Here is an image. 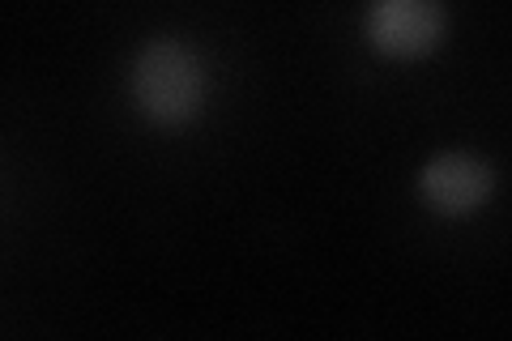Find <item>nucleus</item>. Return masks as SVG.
<instances>
[{
    "label": "nucleus",
    "instance_id": "obj_1",
    "mask_svg": "<svg viewBox=\"0 0 512 341\" xmlns=\"http://www.w3.org/2000/svg\"><path fill=\"white\" fill-rule=\"evenodd\" d=\"M133 94L154 120H188L205 99V69L184 43L154 39L133 64Z\"/></svg>",
    "mask_w": 512,
    "mask_h": 341
},
{
    "label": "nucleus",
    "instance_id": "obj_2",
    "mask_svg": "<svg viewBox=\"0 0 512 341\" xmlns=\"http://www.w3.org/2000/svg\"><path fill=\"white\" fill-rule=\"evenodd\" d=\"M448 13L431 0H380L367 9V35L393 56H419L444 39Z\"/></svg>",
    "mask_w": 512,
    "mask_h": 341
},
{
    "label": "nucleus",
    "instance_id": "obj_3",
    "mask_svg": "<svg viewBox=\"0 0 512 341\" xmlns=\"http://www.w3.org/2000/svg\"><path fill=\"white\" fill-rule=\"evenodd\" d=\"M495 171L474 154H436L423 167V197L444 214H470L491 197Z\"/></svg>",
    "mask_w": 512,
    "mask_h": 341
}]
</instances>
